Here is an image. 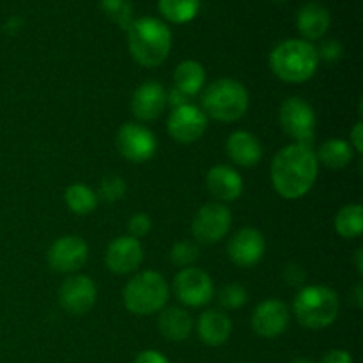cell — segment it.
<instances>
[{"mask_svg": "<svg viewBox=\"0 0 363 363\" xmlns=\"http://www.w3.org/2000/svg\"><path fill=\"white\" fill-rule=\"evenodd\" d=\"M318 66V48L305 39H286L269 53L273 74L287 84H303L311 80Z\"/></svg>", "mask_w": 363, "mask_h": 363, "instance_id": "3", "label": "cell"}, {"mask_svg": "<svg viewBox=\"0 0 363 363\" xmlns=\"http://www.w3.org/2000/svg\"><path fill=\"white\" fill-rule=\"evenodd\" d=\"M321 363H353V357L346 350H332L323 357Z\"/></svg>", "mask_w": 363, "mask_h": 363, "instance_id": "35", "label": "cell"}, {"mask_svg": "<svg viewBox=\"0 0 363 363\" xmlns=\"http://www.w3.org/2000/svg\"><path fill=\"white\" fill-rule=\"evenodd\" d=\"M98 300V287L94 280L85 275L69 277L59 289V303L73 315L87 314Z\"/></svg>", "mask_w": 363, "mask_h": 363, "instance_id": "12", "label": "cell"}, {"mask_svg": "<svg viewBox=\"0 0 363 363\" xmlns=\"http://www.w3.org/2000/svg\"><path fill=\"white\" fill-rule=\"evenodd\" d=\"M116 142L121 155L133 163L147 162L158 149L156 135L149 128L137 123H126L121 126Z\"/></svg>", "mask_w": 363, "mask_h": 363, "instance_id": "10", "label": "cell"}, {"mask_svg": "<svg viewBox=\"0 0 363 363\" xmlns=\"http://www.w3.org/2000/svg\"><path fill=\"white\" fill-rule=\"evenodd\" d=\"M289 323V307L280 300L261 301L252 314V328L259 337H264V339L280 337L287 330Z\"/></svg>", "mask_w": 363, "mask_h": 363, "instance_id": "13", "label": "cell"}, {"mask_svg": "<svg viewBox=\"0 0 363 363\" xmlns=\"http://www.w3.org/2000/svg\"><path fill=\"white\" fill-rule=\"evenodd\" d=\"M339 296L326 286H307L300 289L293 303L298 323L305 328L323 330L335 323L339 315Z\"/></svg>", "mask_w": 363, "mask_h": 363, "instance_id": "4", "label": "cell"}, {"mask_svg": "<svg viewBox=\"0 0 363 363\" xmlns=\"http://www.w3.org/2000/svg\"><path fill=\"white\" fill-rule=\"evenodd\" d=\"M167 106V91L160 82L147 80L133 92L131 112L138 121H155Z\"/></svg>", "mask_w": 363, "mask_h": 363, "instance_id": "17", "label": "cell"}, {"mask_svg": "<svg viewBox=\"0 0 363 363\" xmlns=\"http://www.w3.org/2000/svg\"><path fill=\"white\" fill-rule=\"evenodd\" d=\"M206 188L220 202H233L243 194L240 172L229 165H215L206 176Z\"/></svg>", "mask_w": 363, "mask_h": 363, "instance_id": "18", "label": "cell"}, {"mask_svg": "<svg viewBox=\"0 0 363 363\" xmlns=\"http://www.w3.org/2000/svg\"><path fill=\"white\" fill-rule=\"evenodd\" d=\"M248 300L247 289L240 284H229V286L223 287L218 293V301L223 308L227 311H238V308L243 307Z\"/></svg>", "mask_w": 363, "mask_h": 363, "instance_id": "29", "label": "cell"}, {"mask_svg": "<svg viewBox=\"0 0 363 363\" xmlns=\"http://www.w3.org/2000/svg\"><path fill=\"white\" fill-rule=\"evenodd\" d=\"M133 363H170V362L169 358L163 357L160 351L147 350V351H142V353L135 358Z\"/></svg>", "mask_w": 363, "mask_h": 363, "instance_id": "36", "label": "cell"}, {"mask_svg": "<svg viewBox=\"0 0 363 363\" xmlns=\"http://www.w3.org/2000/svg\"><path fill=\"white\" fill-rule=\"evenodd\" d=\"M174 84L176 89L191 98L202 91L206 84V69L197 60H183L174 71Z\"/></svg>", "mask_w": 363, "mask_h": 363, "instance_id": "24", "label": "cell"}, {"mask_svg": "<svg viewBox=\"0 0 363 363\" xmlns=\"http://www.w3.org/2000/svg\"><path fill=\"white\" fill-rule=\"evenodd\" d=\"M126 194V183L119 176H108L99 184V197L106 202H117Z\"/></svg>", "mask_w": 363, "mask_h": 363, "instance_id": "31", "label": "cell"}, {"mask_svg": "<svg viewBox=\"0 0 363 363\" xmlns=\"http://www.w3.org/2000/svg\"><path fill=\"white\" fill-rule=\"evenodd\" d=\"M197 332L206 346H222L229 340L230 333H233V323L225 312L211 308V311L202 312V315L199 318Z\"/></svg>", "mask_w": 363, "mask_h": 363, "instance_id": "20", "label": "cell"}, {"mask_svg": "<svg viewBox=\"0 0 363 363\" xmlns=\"http://www.w3.org/2000/svg\"><path fill=\"white\" fill-rule=\"evenodd\" d=\"M170 259L179 268H190L199 259V247L191 241H177L170 252Z\"/></svg>", "mask_w": 363, "mask_h": 363, "instance_id": "30", "label": "cell"}, {"mask_svg": "<svg viewBox=\"0 0 363 363\" xmlns=\"http://www.w3.org/2000/svg\"><path fill=\"white\" fill-rule=\"evenodd\" d=\"M319 162L312 147L289 144L280 149L272 162V183L286 201L305 197L318 179Z\"/></svg>", "mask_w": 363, "mask_h": 363, "instance_id": "1", "label": "cell"}, {"mask_svg": "<svg viewBox=\"0 0 363 363\" xmlns=\"http://www.w3.org/2000/svg\"><path fill=\"white\" fill-rule=\"evenodd\" d=\"M280 124H282L284 131L289 135L291 138L296 140V144L307 145L312 147L315 140V112L308 101L303 98H287L280 106Z\"/></svg>", "mask_w": 363, "mask_h": 363, "instance_id": "7", "label": "cell"}, {"mask_svg": "<svg viewBox=\"0 0 363 363\" xmlns=\"http://www.w3.org/2000/svg\"><path fill=\"white\" fill-rule=\"evenodd\" d=\"M266 250L264 236L254 227H243L227 245L229 259L240 268H252L262 259Z\"/></svg>", "mask_w": 363, "mask_h": 363, "instance_id": "15", "label": "cell"}, {"mask_svg": "<svg viewBox=\"0 0 363 363\" xmlns=\"http://www.w3.org/2000/svg\"><path fill=\"white\" fill-rule=\"evenodd\" d=\"M227 155L236 165L250 169L257 165L262 158V145L250 131H234L227 138Z\"/></svg>", "mask_w": 363, "mask_h": 363, "instance_id": "19", "label": "cell"}, {"mask_svg": "<svg viewBox=\"0 0 363 363\" xmlns=\"http://www.w3.org/2000/svg\"><path fill=\"white\" fill-rule=\"evenodd\" d=\"M357 269L358 273H363V248H358L357 250Z\"/></svg>", "mask_w": 363, "mask_h": 363, "instance_id": "40", "label": "cell"}, {"mask_svg": "<svg viewBox=\"0 0 363 363\" xmlns=\"http://www.w3.org/2000/svg\"><path fill=\"white\" fill-rule=\"evenodd\" d=\"M172 105L174 108H177V106H183V105H188L190 103V98H188L184 92H181L179 89L174 87L172 91L167 92V105Z\"/></svg>", "mask_w": 363, "mask_h": 363, "instance_id": "38", "label": "cell"}, {"mask_svg": "<svg viewBox=\"0 0 363 363\" xmlns=\"http://www.w3.org/2000/svg\"><path fill=\"white\" fill-rule=\"evenodd\" d=\"M158 9L172 23H188L201 9V0H158Z\"/></svg>", "mask_w": 363, "mask_h": 363, "instance_id": "27", "label": "cell"}, {"mask_svg": "<svg viewBox=\"0 0 363 363\" xmlns=\"http://www.w3.org/2000/svg\"><path fill=\"white\" fill-rule=\"evenodd\" d=\"M230 225H233L230 209L222 202H211L202 206L194 216L191 233L201 243L215 245L227 236Z\"/></svg>", "mask_w": 363, "mask_h": 363, "instance_id": "8", "label": "cell"}, {"mask_svg": "<svg viewBox=\"0 0 363 363\" xmlns=\"http://www.w3.org/2000/svg\"><path fill=\"white\" fill-rule=\"evenodd\" d=\"M291 363H314V362L305 360V358H298V360H294V362H291Z\"/></svg>", "mask_w": 363, "mask_h": 363, "instance_id": "41", "label": "cell"}, {"mask_svg": "<svg viewBox=\"0 0 363 363\" xmlns=\"http://www.w3.org/2000/svg\"><path fill=\"white\" fill-rule=\"evenodd\" d=\"M123 300L131 314L151 315L169 301V284L158 272H142L126 284Z\"/></svg>", "mask_w": 363, "mask_h": 363, "instance_id": "6", "label": "cell"}, {"mask_svg": "<svg viewBox=\"0 0 363 363\" xmlns=\"http://www.w3.org/2000/svg\"><path fill=\"white\" fill-rule=\"evenodd\" d=\"M151 227H152L151 218H149L145 213H137V215L131 216L130 222H128V230H130V236L135 238V240L147 236L149 230H151Z\"/></svg>", "mask_w": 363, "mask_h": 363, "instance_id": "32", "label": "cell"}, {"mask_svg": "<svg viewBox=\"0 0 363 363\" xmlns=\"http://www.w3.org/2000/svg\"><path fill=\"white\" fill-rule=\"evenodd\" d=\"M363 287H362V284H358L357 287H354V298H357V305L358 307H362L363 305Z\"/></svg>", "mask_w": 363, "mask_h": 363, "instance_id": "39", "label": "cell"}, {"mask_svg": "<svg viewBox=\"0 0 363 363\" xmlns=\"http://www.w3.org/2000/svg\"><path fill=\"white\" fill-rule=\"evenodd\" d=\"M89 247L80 236H62L50 247L48 264L59 273H74L87 262Z\"/></svg>", "mask_w": 363, "mask_h": 363, "instance_id": "14", "label": "cell"}, {"mask_svg": "<svg viewBox=\"0 0 363 363\" xmlns=\"http://www.w3.org/2000/svg\"><path fill=\"white\" fill-rule=\"evenodd\" d=\"M128 46L131 57L140 66L156 67L169 57L172 48V34L158 18H138L128 27Z\"/></svg>", "mask_w": 363, "mask_h": 363, "instance_id": "2", "label": "cell"}, {"mask_svg": "<svg viewBox=\"0 0 363 363\" xmlns=\"http://www.w3.org/2000/svg\"><path fill=\"white\" fill-rule=\"evenodd\" d=\"M354 151L351 144L344 138H330L315 152L318 162H321L326 169L342 170L353 162Z\"/></svg>", "mask_w": 363, "mask_h": 363, "instance_id": "23", "label": "cell"}, {"mask_svg": "<svg viewBox=\"0 0 363 363\" xmlns=\"http://www.w3.org/2000/svg\"><path fill=\"white\" fill-rule=\"evenodd\" d=\"M284 279L289 286H301L303 280L307 279V273L303 272V268L298 264H289L286 268V273H284Z\"/></svg>", "mask_w": 363, "mask_h": 363, "instance_id": "34", "label": "cell"}, {"mask_svg": "<svg viewBox=\"0 0 363 363\" xmlns=\"http://www.w3.org/2000/svg\"><path fill=\"white\" fill-rule=\"evenodd\" d=\"M167 128H169L170 137L176 142L194 144L208 130V116L202 108L188 103V105L177 106L170 112Z\"/></svg>", "mask_w": 363, "mask_h": 363, "instance_id": "11", "label": "cell"}, {"mask_svg": "<svg viewBox=\"0 0 363 363\" xmlns=\"http://www.w3.org/2000/svg\"><path fill=\"white\" fill-rule=\"evenodd\" d=\"M101 9L121 28L128 30L133 23V7L130 0H101Z\"/></svg>", "mask_w": 363, "mask_h": 363, "instance_id": "28", "label": "cell"}, {"mask_svg": "<svg viewBox=\"0 0 363 363\" xmlns=\"http://www.w3.org/2000/svg\"><path fill=\"white\" fill-rule=\"evenodd\" d=\"M172 287L177 300L186 307H204L215 294L211 277L204 269L194 266L181 269L174 277Z\"/></svg>", "mask_w": 363, "mask_h": 363, "instance_id": "9", "label": "cell"}, {"mask_svg": "<svg viewBox=\"0 0 363 363\" xmlns=\"http://www.w3.org/2000/svg\"><path fill=\"white\" fill-rule=\"evenodd\" d=\"M344 48L337 39H328V41L321 43V48L318 50L319 60H328V62H335L342 57Z\"/></svg>", "mask_w": 363, "mask_h": 363, "instance_id": "33", "label": "cell"}, {"mask_svg": "<svg viewBox=\"0 0 363 363\" xmlns=\"http://www.w3.org/2000/svg\"><path fill=\"white\" fill-rule=\"evenodd\" d=\"M144 261V248L140 241L131 236L116 238L106 248V268L116 275H128L140 268Z\"/></svg>", "mask_w": 363, "mask_h": 363, "instance_id": "16", "label": "cell"}, {"mask_svg": "<svg viewBox=\"0 0 363 363\" xmlns=\"http://www.w3.org/2000/svg\"><path fill=\"white\" fill-rule=\"evenodd\" d=\"M296 25L300 34L303 35L305 41H315L326 34L330 27V13L323 4L311 2L305 4L296 16Z\"/></svg>", "mask_w": 363, "mask_h": 363, "instance_id": "21", "label": "cell"}, {"mask_svg": "<svg viewBox=\"0 0 363 363\" xmlns=\"http://www.w3.org/2000/svg\"><path fill=\"white\" fill-rule=\"evenodd\" d=\"M158 328L165 339L172 340V342H181L190 337L191 330H194V321H191L188 311L181 307H170L160 314Z\"/></svg>", "mask_w": 363, "mask_h": 363, "instance_id": "22", "label": "cell"}, {"mask_svg": "<svg viewBox=\"0 0 363 363\" xmlns=\"http://www.w3.org/2000/svg\"><path fill=\"white\" fill-rule=\"evenodd\" d=\"M350 144H351V147H353L354 155H362V151H363V123L362 121H358V123L354 124L353 131H351Z\"/></svg>", "mask_w": 363, "mask_h": 363, "instance_id": "37", "label": "cell"}, {"mask_svg": "<svg viewBox=\"0 0 363 363\" xmlns=\"http://www.w3.org/2000/svg\"><path fill=\"white\" fill-rule=\"evenodd\" d=\"M335 230L344 240H354L363 233V208L360 204H347L337 213Z\"/></svg>", "mask_w": 363, "mask_h": 363, "instance_id": "26", "label": "cell"}, {"mask_svg": "<svg viewBox=\"0 0 363 363\" xmlns=\"http://www.w3.org/2000/svg\"><path fill=\"white\" fill-rule=\"evenodd\" d=\"M273 2H279L280 4V2H286V0H273Z\"/></svg>", "mask_w": 363, "mask_h": 363, "instance_id": "42", "label": "cell"}, {"mask_svg": "<svg viewBox=\"0 0 363 363\" xmlns=\"http://www.w3.org/2000/svg\"><path fill=\"white\" fill-rule=\"evenodd\" d=\"M250 96L241 82L220 78L209 84L202 94V108L206 116L222 123H234L247 113Z\"/></svg>", "mask_w": 363, "mask_h": 363, "instance_id": "5", "label": "cell"}, {"mask_svg": "<svg viewBox=\"0 0 363 363\" xmlns=\"http://www.w3.org/2000/svg\"><path fill=\"white\" fill-rule=\"evenodd\" d=\"M64 201H66L67 208L74 213V215H91L98 206V195L94 194L92 188H89L84 183H74L66 188L64 194Z\"/></svg>", "mask_w": 363, "mask_h": 363, "instance_id": "25", "label": "cell"}]
</instances>
